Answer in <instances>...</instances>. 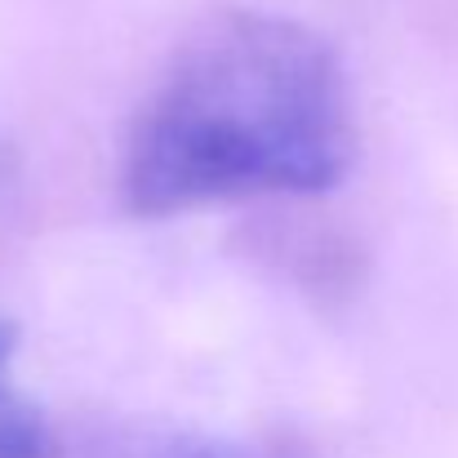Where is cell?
Wrapping results in <instances>:
<instances>
[{
  "instance_id": "1",
  "label": "cell",
  "mask_w": 458,
  "mask_h": 458,
  "mask_svg": "<svg viewBox=\"0 0 458 458\" xmlns=\"http://www.w3.org/2000/svg\"><path fill=\"white\" fill-rule=\"evenodd\" d=\"M356 156L338 49L267 9H214L169 54L121 148V205L169 218L223 200L329 191Z\"/></svg>"
},
{
  "instance_id": "2",
  "label": "cell",
  "mask_w": 458,
  "mask_h": 458,
  "mask_svg": "<svg viewBox=\"0 0 458 458\" xmlns=\"http://www.w3.org/2000/svg\"><path fill=\"white\" fill-rule=\"evenodd\" d=\"M236 254L294 285L316 307H347L369 272L365 245L320 214H259L236 232Z\"/></svg>"
},
{
  "instance_id": "3",
  "label": "cell",
  "mask_w": 458,
  "mask_h": 458,
  "mask_svg": "<svg viewBox=\"0 0 458 458\" xmlns=\"http://www.w3.org/2000/svg\"><path fill=\"white\" fill-rule=\"evenodd\" d=\"M76 458H307L285 441H218L200 432H160V428H121L103 432Z\"/></svg>"
},
{
  "instance_id": "4",
  "label": "cell",
  "mask_w": 458,
  "mask_h": 458,
  "mask_svg": "<svg viewBox=\"0 0 458 458\" xmlns=\"http://www.w3.org/2000/svg\"><path fill=\"white\" fill-rule=\"evenodd\" d=\"M18 325L0 320V458H49L54 437L40 405L13 383Z\"/></svg>"
},
{
  "instance_id": "5",
  "label": "cell",
  "mask_w": 458,
  "mask_h": 458,
  "mask_svg": "<svg viewBox=\"0 0 458 458\" xmlns=\"http://www.w3.org/2000/svg\"><path fill=\"white\" fill-rule=\"evenodd\" d=\"M18 218H22V174H18L13 152L0 143V254L9 250Z\"/></svg>"
}]
</instances>
